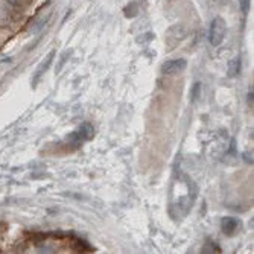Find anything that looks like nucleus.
<instances>
[{
    "mask_svg": "<svg viewBox=\"0 0 254 254\" xmlns=\"http://www.w3.org/2000/svg\"><path fill=\"white\" fill-rule=\"evenodd\" d=\"M70 54H72V51H65L63 55H61V60H60V64L57 65V68H55V72L57 73H60L61 72V68L64 67V64H65V61L68 60V58H70Z\"/></svg>",
    "mask_w": 254,
    "mask_h": 254,
    "instance_id": "9b49d317",
    "label": "nucleus"
},
{
    "mask_svg": "<svg viewBox=\"0 0 254 254\" xmlns=\"http://www.w3.org/2000/svg\"><path fill=\"white\" fill-rule=\"evenodd\" d=\"M49 18H51V14L35 18V20H34V25L31 26V32H32V34H38V32H41V31L44 29V26L48 25Z\"/></svg>",
    "mask_w": 254,
    "mask_h": 254,
    "instance_id": "6e6552de",
    "label": "nucleus"
},
{
    "mask_svg": "<svg viewBox=\"0 0 254 254\" xmlns=\"http://www.w3.org/2000/svg\"><path fill=\"white\" fill-rule=\"evenodd\" d=\"M188 68V61L184 58H175V60H168L161 64V73L172 76L184 72Z\"/></svg>",
    "mask_w": 254,
    "mask_h": 254,
    "instance_id": "7ed1b4c3",
    "label": "nucleus"
},
{
    "mask_svg": "<svg viewBox=\"0 0 254 254\" xmlns=\"http://www.w3.org/2000/svg\"><path fill=\"white\" fill-rule=\"evenodd\" d=\"M5 2L15 9H26L32 3V0H5Z\"/></svg>",
    "mask_w": 254,
    "mask_h": 254,
    "instance_id": "9d476101",
    "label": "nucleus"
},
{
    "mask_svg": "<svg viewBox=\"0 0 254 254\" xmlns=\"http://www.w3.org/2000/svg\"><path fill=\"white\" fill-rule=\"evenodd\" d=\"M184 37H186V29H184L183 26H180V25L172 26V28L168 31V34H166V41H168V44H169V49H174L178 43L183 41Z\"/></svg>",
    "mask_w": 254,
    "mask_h": 254,
    "instance_id": "423d86ee",
    "label": "nucleus"
},
{
    "mask_svg": "<svg viewBox=\"0 0 254 254\" xmlns=\"http://www.w3.org/2000/svg\"><path fill=\"white\" fill-rule=\"evenodd\" d=\"M55 55H57V51H51L48 55H46V58L38 64V67H37V70H35V73H34V78H32V81H34V87L40 82V79H41V76L49 70V67H51V64L54 63V58H55Z\"/></svg>",
    "mask_w": 254,
    "mask_h": 254,
    "instance_id": "39448f33",
    "label": "nucleus"
},
{
    "mask_svg": "<svg viewBox=\"0 0 254 254\" xmlns=\"http://www.w3.org/2000/svg\"><path fill=\"white\" fill-rule=\"evenodd\" d=\"M250 5H251V0H239V6H241V9H242L244 14H248Z\"/></svg>",
    "mask_w": 254,
    "mask_h": 254,
    "instance_id": "f8f14e48",
    "label": "nucleus"
},
{
    "mask_svg": "<svg viewBox=\"0 0 254 254\" xmlns=\"http://www.w3.org/2000/svg\"><path fill=\"white\" fill-rule=\"evenodd\" d=\"M241 228H242V221L238 219V218H235V216H225L221 221V230H222V233L225 236H228V238L236 236L241 232Z\"/></svg>",
    "mask_w": 254,
    "mask_h": 254,
    "instance_id": "20e7f679",
    "label": "nucleus"
},
{
    "mask_svg": "<svg viewBox=\"0 0 254 254\" xmlns=\"http://www.w3.org/2000/svg\"><path fill=\"white\" fill-rule=\"evenodd\" d=\"M152 38H154L152 32H146V34H143V37H138L137 41H138V43H142V44H145V43H149Z\"/></svg>",
    "mask_w": 254,
    "mask_h": 254,
    "instance_id": "ddd939ff",
    "label": "nucleus"
},
{
    "mask_svg": "<svg viewBox=\"0 0 254 254\" xmlns=\"http://www.w3.org/2000/svg\"><path fill=\"white\" fill-rule=\"evenodd\" d=\"M248 105L253 107V87H251L250 91H248Z\"/></svg>",
    "mask_w": 254,
    "mask_h": 254,
    "instance_id": "2eb2a0df",
    "label": "nucleus"
},
{
    "mask_svg": "<svg viewBox=\"0 0 254 254\" xmlns=\"http://www.w3.org/2000/svg\"><path fill=\"white\" fill-rule=\"evenodd\" d=\"M227 34V23L221 15H216L209 28V43L213 46V48H218V46L222 44L224 38Z\"/></svg>",
    "mask_w": 254,
    "mask_h": 254,
    "instance_id": "f257e3e1",
    "label": "nucleus"
},
{
    "mask_svg": "<svg viewBox=\"0 0 254 254\" xmlns=\"http://www.w3.org/2000/svg\"><path fill=\"white\" fill-rule=\"evenodd\" d=\"M199 88H201V84H199V82L195 84V87H193V90H192V93H193V95H192V101H196V98H198V95H199V93H198Z\"/></svg>",
    "mask_w": 254,
    "mask_h": 254,
    "instance_id": "4468645a",
    "label": "nucleus"
},
{
    "mask_svg": "<svg viewBox=\"0 0 254 254\" xmlns=\"http://www.w3.org/2000/svg\"><path fill=\"white\" fill-rule=\"evenodd\" d=\"M138 12H140V9H138V2H131L124 8V15L127 18H134L138 15Z\"/></svg>",
    "mask_w": 254,
    "mask_h": 254,
    "instance_id": "1a4fd4ad",
    "label": "nucleus"
},
{
    "mask_svg": "<svg viewBox=\"0 0 254 254\" xmlns=\"http://www.w3.org/2000/svg\"><path fill=\"white\" fill-rule=\"evenodd\" d=\"M93 135H95V128L91 127L90 124H84L75 132H72L70 135H68V143L73 145L75 148H78L84 142L90 140V138L93 137Z\"/></svg>",
    "mask_w": 254,
    "mask_h": 254,
    "instance_id": "f03ea898",
    "label": "nucleus"
},
{
    "mask_svg": "<svg viewBox=\"0 0 254 254\" xmlns=\"http://www.w3.org/2000/svg\"><path fill=\"white\" fill-rule=\"evenodd\" d=\"M241 65H242V60H241V57L238 55V57H235L232 61L228 63V70H227V75H228L230 78L238 76V75L241 73Z\"/></svg>",
    "mask_w": 254,
    "mask_h": 254,
    "instance_id": "0eeeda50",
    "label": "nucleus"
}]
</instances>
